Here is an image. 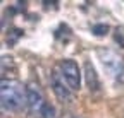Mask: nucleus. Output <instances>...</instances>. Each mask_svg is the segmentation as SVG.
Returning <instances> with one entry per match:
<instances>
[{
  "label": "nucleus",
  "instance_id": "obj_1",
  "mask_svg": "<svg viewBox=\"0 0 124 118\" xmlns=\"http://www.w3.org/2000/svg\"><path fill=\"white\" fill-rule=\"evenodd\" d=\"M0 99L2 108L5 111H19L24 105H28L26 87L14 79H2L0 84Z\"/></svg>",
  "mask_w": 124,
  "mask_h": 118
},
{
  "label": "nucleus",
  "instance_id": "obj_2",
  "mask_svg": "<svg viewBox=\"0 0 124 118\" xmlns=\"http://www.w3.org/2000/svg\"><path fill=\"white\" fill-rule=\"evenodd\" d=\"M98 56L108 72V75L117 82H124V62L122 58L112 50H98Z\"/></svg>",
  "mask_w": 124,
  "mask_h": 118
},
{
  "label": "nucleus",
  "instance_id": "obj_3",
  "mask_svg": "<svg viewBox=\"0 0 124 118\" xmlns=\"http://www.w3.org/2000/svg\"><path fill=\"white\" fill-rule=\"evenodd\" d=\"M60 74L64 77L66 84L69 86L71 91H79L81 87V70L78 67V63L71 58H66V60L60 62Z\"/></svg>",
  "mask_w": 124,
  "mask_h": 118
},
{
  "label": "nucleus",
  "instance_id": "obj_4",
  "mask_svg": "<svg viewBox=\"0 0 124 118\" xmlns=\"http://www.w3.org/2000/svg\"><path fill=\"white\" fill-rule=\"evenodd\" d=\"M26 94H28V108L31 110V113L41 115V110L46 105V101H45V98L40 91V86L35 84V82L28 84L26 86Z\"/></svg>",
  "mask_w": 124,
  "mask_h": 118
},
{
  "label": "nucleus",
  "instance_id": "obj_5",
  "mask_svg": "<svg viewBox=\"0 0 124 118\" xmlns=\"http://www.w3.org/2000/svg\"><path fill=\"white\" fill-rule=\"evenodd\" d=\"M50 82H52V89H54V93H55V96H57V99L60 103H71L72 101L71 89H69V86L66 84V81H64V77H62L60 72L54 70Z\"/></svg>",
  "mask_w": 124,
  "mask_h": 118
},
{
  "label": "nucleus",
  "instance_id": "obj_6",
  "mask_svg": "<svg viewBox=\"0 0 124 118\" xmlns=\"http://www.w3.org/2000/svg\"><path fill=\"white\" fill-rule=\"evenodd\" d=\"M85 79L86 84L90 87V91H98L100 89V79H98V74L93 67V63L90 60H85Z\"/></svg>",
  "mask_w": 124,
  "mask_h": 118
},
{
  "label": "nucleus",
  "instance_id": "obj_7",
  "mask_svg": "<svg viewBox=\"0 0 124 118\" xmlns=\"http://www.w3.org/2000/svg\"><path fill=\"white\" fill-rule=\"evenodd\" d=\"M41 118H55V110H54V106L52 105H46L43 106V110H41Z\"/></svg>",
  "mask_w": 124,
  "mask_h": 118
},
{
  "label": "nucleus",
  "instance_id": "obj_8",
  "mask_svg": "<svg viewBox=\"0 0 124 118\" xmlns=\"http://www.w3.org/2000/svg\"><path fill=\"white\" fill-rule=\"evenodd\" d=\"M107 31H108L107 24H95L93 26V33H95L97 36H103V34H107Z\"/></svg>",
  "mask_w": 124,
  "mask_h": 118
},
{
  "label": "nucleus",
  "instance_id": "obj_9",
  "mask_svg": "<svg viewBox=\"0 0 124 118\" xmlns=\"http://www.w3.org/2000/svg\"><path fill=\"white\" fill-rule=\"evenodd\" d=\"M59 118H76V116H74L72 113H64V115H60Z\"/></svg>",
  "mask_w": 124,
  "mask_h": 118
}]
</instances>
